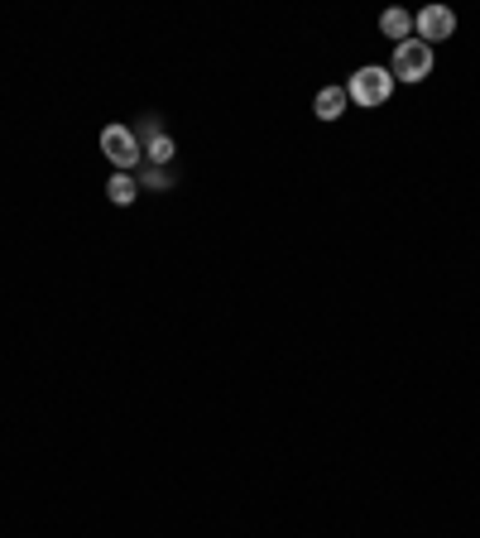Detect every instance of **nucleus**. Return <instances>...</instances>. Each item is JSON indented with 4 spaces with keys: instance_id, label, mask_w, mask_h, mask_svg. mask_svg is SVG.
I'll return each mask as SVG.
<instances>
[{
    "instance_id": "nucleus-1",
    "label": "nucleus",
    "mask_w": 480,
    "mask_h": 538,
    "mask_svg": "<svg viewBox=\"0 0 480 538\" xmlns=\"http://www.w3.org/2000/svg\"><path fill=\"white\" fill-rule=\"evenodd\" d=\"M389 77H394V82H408V87L428 82L432 77V44H423V39L394 44V68H389Z\"/></svg>"
},
{
    "instance_id": "nucleus-2",
    "label": "nucleus",
    "mask_w": 480,
    "mask_h": 538,
    "mask_svg": "<svg viewBox=\"0 0 480 538\" xmlns=\"http://www.w3.org/2000/svg\"><path fill=\"white\" fill-rule=\"evenodd\" d=\"M101 154H106L120 173H130L144 159V145L130 125H106V130H101Z\"/></svg>"
},
{
    "instance_id": "nucleus-3",
    "label": "nucleus",
    "mask_w": 480,
    "mask_h": 538,
    "mask_svg": "<svg viewBox=\"0 0 480 538\" xmlns=\"http://www.w3.org/2000/svg\"><path fill=\"white\" fill-rule=\"evenodd\" d=\"M394 92V77L389 68H360L351 82H346V97L356 101V106H384Z\"/></svg>"
},
{
    "instance_id": "nucleus-4",
    "label": "nucleus",
    "mask_w": 480,
    "mask_h": 538,
    "mask_svg": "<svg viewBox=\"0 0 480 538\" xmlns=\"http://www.w3.org/2000/svg\"><path fill=\"white\" fill-rule=\"evenodd\" d=\"M413 25H418V39H423V44H442V39L456 34V15L447 5H428V10L413 15Z\"/></svg>"
},
{
    "instance_id": "nucleus-5",
    "label": "nucleus",
    "mask_w": 480,
    "mask_h": 538,
    "mask_svg": "<svg viewBox=\"0 0 480 538\" xmlns=\"http://www.w3.org/2000/svg\"><path fill=\"white\" fill-rule=\"evenodd\" d=\"M346 106H351L346 87H322V92L312 97V116H317V121H341V116H346Z\"/></svg>"
},
{
    "instance_id": "nucleus-6",
    "label": "nucleus",
    "mask_w": 480,
    "mask_h": 538,
    "mask_svg": "<svg viewBox=\"0 0 480 538\" xmlns=\"http://www.w3.org/2000/svg\"><path fill=\"white\" fill-rule=\"evenodd\" d=\"M144 159L154 164V169H164L168 159H173V140L168 135H159V125L144 121Z\"/></svg>"
},
{
    "instance_id": "nucleus-7",
    "label": "nucleus",
    "mask_w": 480,
    "mask_h": 538,
    "mask_svg": "<svg viewBox=\"0 0 480 538\" xmlns=\"http://www.w3.org/2000/svg\"><path fill=\"white\" fill-rule=\"evenodd\" d=\"M106 197H111V202H116V207H130V202H135V197H140V183H135V178H130V173H116V178H111V183H106Z\"/></svg>"
},
{
    "instance_id": "nucleus-8",
    "label": "nucleus",
    "mask_w": 480,
    "mask_h": 538,
    "mask_svg": "<svg viewBox=\"0 0 480 538\" xmlns=\"http://www.w3.org/2000/svg\"><path fill=\"white\" fill-rule=\"evenodd\" d=\"M380 29H384V39H399V44H404L408 29H413V15H404V10H384Z\"/></svg>"
},
{
    "instance_id": "nucleus-9",
    "label": "nucleus",
    "mask_w": 480,
    "mask_h": 538,
    "mask_svg": "<svg viewBox=\"0 0 480 538\" xmlns=\"http://www.w3.org/2000/svg\"><path fill=\"white\" fill-rule=\"evenodd\" d=\"M144 188H168V173L164 169H144Z\"/></svg>"
}]
</instances>
